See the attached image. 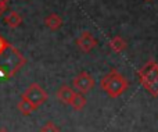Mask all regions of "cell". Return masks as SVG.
<instances>
[{
    "label": "cell",
    "mask_w": 158,
    "mask_h": 132,
    "mask_svg": "<svg viewBox=\"0 0 158 132\" xmlns=\"http://www.w3.org/2000/svg\"><path fill=\"white\" fill-rule=\"evenodd\" d=\"M25 63L27 60L22 53L8 43V46L0 53V75L8 79L15 75L25 66Z\"/></svg>",
    "instance_id": "obj_1"
},
{
    "label": "cell",
    "mask_w": 158,
    "mask_h": 132,
    "mask_svg": "<svg viewBox=\"0 0 158 132\" xmlns=\"http://www.w3.org/2000/svg\"><path fill=\"white\" fill-rule=\"evenodd\" d=\"M100 86L110 97L117 99L122 93H125V91L129 86V82L121 72H118L117 70H111L108 74H106L101 78Z\"/></svg>",
    "instance_id": "obj_2"
},
{
    "label": "cell",
    "mask_w": 158,
    "mask_h": 132,
    "mask_svg": "<svg viewBox=\"0 0 158 132\" xmlns=\"http://www.w3.org/2000/svg\"><path fill=\"white\" fill-rule=\"evenodd\" d=\"M139 81L151 96H158V63L150 60L139 71Z\"/></svg>",
    "instance_id": "obj_3"
},
{
    "label": "cell",
    "mask_w": 158,
    "mask_h": 132,
    "mask_svg": "<svg viewBox=\"0 0 158 132\" xmlns=\"http://www.w3.org/2000/svg\"><path fill=\"white\" fill-rule=\"evenodd\" d=\"M22 97L31 103L35 109H39L42 104H44L47 100V92L42 88L39 83H31L25 92L22 93Z\"/></svg>",
    "instance_id": "obj_4"
},
{
    "label": "cell",
    "mask_w": 158,
    "mask_h": 132,
    "mask_svg": "<svg viewBox=\"0 0 158 132\" xmlns=\"http://www.w3.org/2000/svg\"><path fill=\"white\" fill-rule=\"evenodd\" d=\"M96 82H94V78L86 71H82L79 72L77 77L74 78V88L78 91V93L82 95H86L94 88Z\"/></svg>",
    "instance_id": "obj_5"
},
{
    "label": "cell",
    "mask_w": 158,
    "mask_h": 132,
    "mask_svg": "<svg viewBox=\"0 0 158 132\" xmlns=\"http://www.w3.org/2000/svg\"><path fill=\"white\" fill-rule=\"evenodd\" d=\"M77 45L79 47V50L83 53H90L97 45V40L94 39V36L89 32V31H83L79 35V38L77 39Z\"/></svg>",
    "instance_id": "obj_6"
},
{
    "label": "cell",
    "mask_w": 158,
    "mask_h": 132,
    "mask_svg": "<svg viewBox=\"0 0 158 132\" xmlns=\"http://www.w3.org/2000/svg\"><path fill=\"white\" fill-rule=\"evenodd\" d=\"M75 95V91L68 85L60 86V89L57 91V99L60 100L63 104H71L72 97Z\"/></svg>",
    "instance_id": "obj_7"
},
{
    "label": "cell",
    "mask_w": 158,
    "mask_h": 132,
    "mask_svg": "<svg viewBox=\"0 0 158 132\" xmlns=\"http://www.w3.org/2000/svg\"><path fill=\"white\" fill-rule=\"evenodd\" d=\"M44 24H46V27L49 28L50 31H58L63 27V19H61V17L58 15V14L53 13L44 18Z\"/></svg>",
    "instance_id": "obj_8"
},
{
    "label": "cell",
    "mask_w": 158,
    "mask_h": 132,
    "mask_svg": "<svg viewBox=\"0 0 158 132\" xmlns=\"http://www.w3.org/2000/svg\"><path fill=\"white\" fill-rule=\"evenodd\" d=\"M108 46H110V49H111L112 52L121 53V52H123V50L126 49L128 43H126V40L122 38V36H114V38L110 39Z\"/></svg>",
    "instance_id": "obj_9"
},
{
    "label": "cell",
    "mask_w": 158,
    "mask_h": 132,
    "mask_svg": "<svg viewBox=\"0 0 158 132\" xmlns=\"http://www.w3.org/2000/svg\"><path fill=\"white\" fill-rule=\"evenodd\" d=\"M4 21L10 28H18L19 25H21V22H22V18H21V15H19L18 13L11 11V13H8L7 15H6Z\"/></svg>",
    "instance_id": "obj_10"
},
{
    "label": "cell",
    "mask_w": 158,
    "mask_h": 132,
    "mask_svg": "<svg viewBox=\"0 0 158 132\" xmlns=\"http://www.w3.org/2000/svg\"><path fill=\"white\" fill-rule=\"evenodd\" d=\"M86 103H87V100H86V97H85V95L75 92L74 97H72V102H71V104H69V106H72V109H74V110L79 111V110H82V109L86 106Z\"/></svg>",
    "instance_id": "obj_11"
},
{
    "label": "cell",
    "mask_w": 158,
    "mask_h": 132,
    "mask_svg": "<svg viewBox=\"0 0 158 132\" xmlns=\"http://www.w3.org/2000/svg\"><path fill=\"white\" fill-rule=\"evenodd\" d=\"M17 107H18V111L22 114V116H31V114H32L33 111L36 110V109L33 107V106L31 104L28 100H25L24 97H21V100L18 102Z\"/></svg>",
    "instance_id": "obj_12"
},
{
    "label": "cell",
    "mask_w": 158,
    "mask_h": 132,
    "mask_svg": "<svg viewBox=\"0 0 158 132\" xmlns=\"http://www.w3.org/2000/svg\"><path fill=\"white\" fill-rule=\"evenodd\" d=\"M40 132H60V130H58V127L54 124V122L49 121L40 128Z\"/></svg>",
    "instance_id": "obj_13"
},
{
    "label": "cell",
    "mask_w": 158,
    "mask_h": 132,
    "mask_svg": "<svg viewBox=\"0 0 158 132\" xmlns=\"http://www.w3.org/2000/svg\"><path fill=\"white\" fill-rule=\"evenodd\" d=\"M7 46H8V42L6 40V39L3 38L2 35H0V53H2L3 50H4V49H6V47H7Z\"/></svg>",
    "instance_id": "obj_14"
},
{
    "label": "cell",
    "mask_w": 158,
    "mask_h": 132,
    "mask_svg": "<svg viewBox=\"0 0 158 132\" xmlns=\"http://www.w3.org/2000/svg\"><path fill=\"white\" fill-rule=\"evenodd\" d=\"M6 6H7V4H2V3H0V15H2L3 11L6 10Z\"/></svg>",
    "instance_id": "obj_15"
},
{
    "label": "cell",
    "mask_w": 158,
    "mask_h": 132,
    "mask_svg": "<svg viewBox=\"0 0 158 132\" xmlns=\"http://www.w3.org/2000/svg\"><path fill=\"white\" fill-rule=\"evenodd\" d=\"M7 2H8V0H0V3H2V4H7Z\"/></svg>",
    "instance_id": "obj_16"
},
{
    "label": "cell",
    "mask_w": 158,
    "mask_h": 132,
    "mask_svg": "<svg viewBox=\"0 0 158 132\" xmlns=\"http://www.w3.org/2000/svg\"><path fill=\"white\" fill-rule=\"evenodd\" d=\"M0 132H8L7 130H4V128H3V130H0Z\"/></svg>",
    "instance_id": "obj_17"
},
{
    "label": "cell",
    "mask_w": 158,
    "mask_h": 132,
    "mask_svg": "<svg viewBox=\"0 0 158 132\" xmlns=\"http://www.w3.org/2000/svg\"><path fill=\"white\" fill-rule=\"evenodd\" d=\"M147 2H150V0H147Z\"/></svg>",
    "instance_id": "obj_18"
}]
</instances>
